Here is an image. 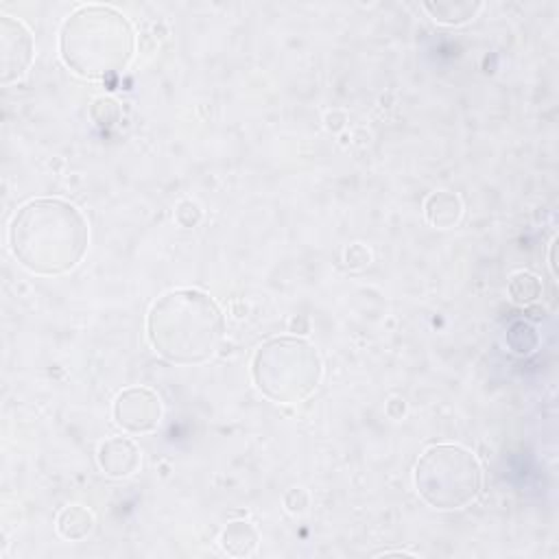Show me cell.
I'll return each mask as SVG.
<instances>
[{
	"label": "cell",
	"instance_id": "obj_1",
	"mask_svg": "<svg viewBox=\"0 0 559 559\" xmlns=\"http://www.w3.org/2000/svg\"><path fill=\"white\" fill-rule=\"evenodd\" d=\"M9 240L22 266L37 275L72 271L90 245L85 216L61 199H33L11 221Z\"/></svg>",
	"mask_w": 559,
	"mask_h": 559
},
{
	"label": "cell",
	"instance_id": "obj_2",
	"mask_svg": "<svg viewBox=\"0 0 559 559\" xmlns=\"http://www.w3.org/2000/svg\"><path fill=\"white\" fill-rule=\"evenodd\" d=\"M153 349L175 365H199L214 356L225 334L218 304L197 288H177L153 301L146 317Z\"/></svg>",
	"mask_w": 559,
	"mask_h": 559
},
{
	"label": "cell",
	"instance_id": "obj_3",
	"mask_svg": "<svg viewBox=\"0 0 559 559\" xmlns=\"http://www.w3.org/2000/svg\"><path fill=\"white\" fill-rule=\"evenodd\" d=\"M59 50L63 63L85 79L120 74L135 50L129 20L114 7H79L61 26Z\"/></svg>",
	"mask_w": 559,
	"mask_h": 559
},
{
	"label": "cell",
	"instance_id": "obj_4",
	"mask_svg": "<svg viewBox=\"0 0 559 559\" xmlns=\"http://www.w3.org/2000/svg\"><path fill=\"white\" fill-rule=\"evenodd\" d=\"M258 391L277 404L306 400L321 380V358L314 345L295 336H277L262 343L251 360Z\"/></svg>",
	"mask_w": 559,
	"mask_h": 559
},
{
	"label": "cell",
	"instance_id": "obj_5",
	"mask_svg": "<svg viewBox=\"0 0 559 559\" xmlns=\"http://www.w3.org/2000/svg\"><path fill=\"white\" fill-rule=\"evenodd\" d=\"M413 483L428 507L439 511L465 509L480 496L483 467L472 450L437 443L417 459Z\"/></svg>",
	"mask_w": 559,
	"mask_h": 559
},
{
	"label": "cell",
	"instance_id": "obj_6",
	"mask_svg": "<svg viewBox=\"0 0 559 559\" xmlns=\"http://www.w3.org/2000/svg\"><path fill=\"white\" fill-rule=\"evenodd\" d=\"M162 417L159 395L148 386H129L114 400L116 424L133 435L151 432L157 428Z\"/></svg>",
	"mask_w": 559,
	"mask_h": 559
},
{
	"label": "cell",
	"instance_id": "obj_7",
	"mask_svg": "<svg viewBox=\"0 0 559 559\" xmlns=\"http://www.w3.org/2000/svg\"><path fill=\"white\" fill-rule=\"evenodd\" d=\"M98 465L111 478L131 476L140 467V450L127 437H111L98 448Z\"/></svg>",
	"mask_w": 559,
	"mask_h": 559
},
{
	"label": "cell",
	"instance_id": "obj_8",
	"mask_svg": "<svg viewBox=\"0 0 559 559\" xmlns=\"http://www.w3.org/2000/svg\"><path fill=\"white\" fill-rule=\"evenodd\" d=\"M461 214H463V205L454 192L439 190V192L430 194L426 201V216L435 227L448 229L459 223Z\"/></svg>",
	"mask_w": 559,
	"mask_h": 559
},
{
	"label": "cell",
	"instance_id": "obj_9",
	"mask_svg": "<svg viewBox=\"0 0 559 559\" xmlns=\"http://www.w3.org/2000/svg\"><path fill=\"white\" fill-rule=\"evenodd\" d=\"M94 526V518L92 513L81 507V504H72L66 507L59 518H57V531L59 535H63L66 539H83L85 535H90Z\"/></svg>",
	"mask_w": 559,
	"mask_h": 559
},
{
	"label": "cell",
	"instance_id": "obj_10",
	"mask_svg": "<svg viewBox=\"0 0 559 559\" xmlns=\"http://www.w3.org/2000/svg\"><path fill=\"white\" fill-rule=\"evenodd\" d=\"M480 2H426L424 9L432 13L439 24H463L480 11Z\"/></svg>",
	"mask_w": 559,
	"mask_h": 559
},
{
	"label": "cell",
	"instance_id": "obj_11",
	"mask_svg": "<svg viewBox=\"0 0 559 559\" xmlns=\"http://www.w3.org/2000/svg\"><path fill=\"white\" fill-rule=\"evenodd\" d=\"M221 544L229 555H249L258 544V533L249 522H231L223 531Z\"/></svg>",
	"mask_w": 559,
	"mask_h": 559
},
{
	"label": "cell",
	"instance_id": "obj_12",
	"mask_svg": "<svg viewBox=\"0 0 559 559\" xmlns=\"http://www.w3.org/2000/svg\"><path fill=\"white\" fill-rule=\"evenodd\" d=\"M509 295L515 304H533L539 299L542 295V282L537 275L533 273H526V271H520L515 275H511V282H509Z\"/></svg>",
	"mask_w": 559,
	"mask_h": 559
}]
</instances>
